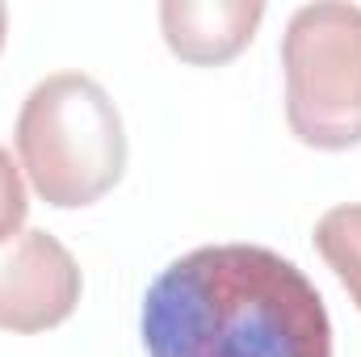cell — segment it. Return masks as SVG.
<instances>
[{
    "instance_id": "3",
    "label": "cell",
    "mask_w": 361,
    "mask_h": 357,
    "mask_svg": "<svg viewBox=\"0 0 361 357\" xmlns=\"http://www.w3.org/2000/svg\"><path fill=\"white\" fill-rule=\"evenodd\" d=\"M286 122L315 152L361 143V4L319 0L294 8L281 34Z\"/></svg>"
},
{
    "instance_id": "7",
    "label": "cell",
    "mask_w": 361,
    "mask_h": 357,
    "mask_svg": "<svg viewBox=\"0 0 361 357\" xmlns=\"http://www.w3.org/2000/svg\"><path fill=\"white\" fill-rule=\"evenodd\" d=\"M25 219H30V189L21 177V164L8 156V147H0V244L17 240Z\"/></svg>"
},
{
    "instance_id": "1",
    "label": "cell",
    "mask_w": 361,
    "mask_h": 357,
    "mask_svg": "<svg viewBox=\"0 0 361 357\" xmlns=\"http://www.w3.org/2000/svg\"><path fill=\"white\" fill-rule=\"evenodd\" d=\"M147 357H332L315 282L265 244H206L147 286Z\"/></svg>"
},
{
    "instance_id": "5",
    "label": "cell",
    "mask_w": 361,
    "mask_h": 357,
    "mask_svg": "<svg viewBox=\"0 0 361 357\" xmlns=\"http://www.w3.org/2000/svg\"><path fill=\"white\" fill-rule=\"evenodd\" d=\"M265 21L261 0H164L160 30L180 63L219 68L231 63L257 38Z\"/></svg>"
},
{
    "instance_id": "6",
    "label": "cell",
    "mask_w": 361,
    "mask_h": 357,
    "mask_svg": "<svg viewBox=\"0 0 361 357\" xmlns=\"http://www.w3.org/2000/svg\"><path fill=\"white\" fill-rule=\"evenodd\" d=\"M315 253L328 261L349 298L361 307V202L332 206L315 223Z\"/></svg>"
},
{
    "instance_id": "4",
    "label": "cell",
    "mask_w": 361,
    "mask_h": 357,
    "mask_svg": "<svg viewBox=\"0 0 361 357\" xmlns=\"http://www.w3.org/2000/svg\"><path fill=\"white\" fill-rule=\"evenodd\" d=\"M85 273L51 231H21L0 244V332H51L80 307Z\"/></svg>"
},
{
    "instance_id": "2",
    "label": "cell",
    "mask_w": 361,
    "mask_h": 357,
    "mask_svg": "<svg viewBox=\"0 0 361 357\" xmlns=\"http://www.w3.org/2000/svg\"><path fill=\"white\" fill-rule=\"evenodd\" d=\"M17 160L55 210L101 202L126 173V126L114 97L85 72H51L17 114Z\"/></svg>"
},
{
    "instance_id": "8",
    "label": "cell",
    "mask_w": 361,
    "mask_h": 357,
    "mask_svg": "<svg viewBox=\"0 0 361 357\" xmlns=\"http://www.w3.org/2000/svg\"><path fill=\"white\" fill-rule=\"evenodd\" d=\"M4 38H8V8L0 4V51H4Z\"/></svg>"
}]
</instances>
